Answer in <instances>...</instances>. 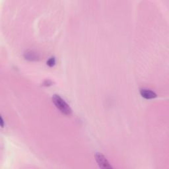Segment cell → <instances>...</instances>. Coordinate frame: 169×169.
<instances>
[{"label":"cell","mask_w":169,"mask_h":169,"mask_svg":"<svg viewBox=\"0 0 169 169\" xmlns=\"http://www.w3.org/2000/svg\"><path fill=\"white\" fill-rule=\"evenodd\" d=\"M52 102L55 104L56 108L59 110L62 113L67 116H70L72 114V110L69 104L63 100V99L58 94H54L52 98Z\"/></svg>","instance_id":"1"},{"label":"cell","mask_w":169,"mask_h":169,"mask_svg":"<svg viewBox=\"0 0 169 169\" xmlns=\"http://www.w3.org/2000/svg\"><path fill=\"white\" fill-rule=\"evenodd\" d=\"M94 157H95V159L97 162L98 163V166L101 168H105V169L112 168V167L110 165V163H109V162L106 159V158L104 157L102 154L100 153H97L95 154V155H94Z\"/></svg>","instance_id":"2"},{"label":"cell","mask_w":169,"mask_h":169,"mask_svg":"<svg viewBox=\"0 0 169 169\" xmlns=\"http://www.w3.org/2000/svg\"><path fill=\"white\" fill-rule=\"evenodd\" d=\"M140 93L142 97L145 98V99H153L157 97V94L155 92L150 90V89H141Z\"/></svg>","instance_id":"3"},{"label":"cell","mask_w":169,"mask_h":169,"mask_svg":"<svg viewBox=\"0 0 169 169\" xmlns=\"http://www.w3.org/2000/svg\"><path fill=\"white\" fill-rule=\"evenodd\" d=\"M24 58L27 59H28V60L34 61L37 60L39 58V56L37 52H34L33 51H29L24 54Z\"/></svg>","instance_id":"4"},{"label":"cell","mask_w":169,"mask_h":169,"mask_svg":"<svg viewBox=\"0 0 169 169\" xmlns=\"http://www.w3.org/2000/svg\"><path fill=\"white\" fill-rule=\"evenodd\" d=\"M56 64V58L52 57L47 61V65L50 67H53Z\"/></svg>","instance_id":"5"},{"label":"cell","mask_w":169,"mask_h":169,"mask_svg":"<svg viewBox=\"0 0 169 169\" xmlns=\"http://www.w3.org/2000/svg\"><path fill=\"white\" fill-rule=\"evenodd\" d=\"M1 123H2V127L3 128V126H4V124H3L4 122H3V118L2 117H1Z\"/></svg>","instance_id":"6"}]
</instances>
